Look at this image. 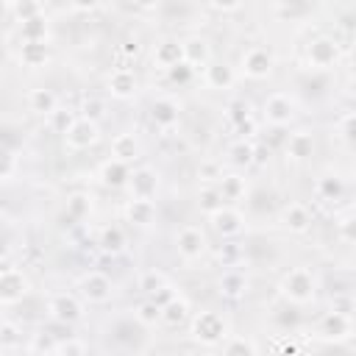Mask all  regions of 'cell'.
I'll return each instance as SVG.
<instances>
[{
  "mask_svg": "<svg viewBox=\"0 0 356 356\" xmlns=\"http://www.w3.org/2000/svg\"><path fill=\"white\" fill-rule=\"evenodd\" d=\"M100 142V125L89 117H78L75 125L64 134V147L72 150V153H81V150H89Z\"/></svg>",
  "mask_w": 356,
  "mask_h": 356,
  "instance_id": "obj_10",
  "label": "cell"
},
{
  "mask_svg": "<svg viewBox=\"0 0 356 356\" xmlns=\"http://www.w3.org/2000/svg\"><path fill=\"white\" fill-rule=\"evenodd\" d=\"M56 356H89V345L81 337H61L56 345Z\"/></svg>",
  "mask_w": 356,
  "mask_h": 356,
  "instance_id": "obj_40",
  "label": "cell"
},
{
  "mask_svg": "<svg viewBox=\"0 0 356 356\" xmlns=\"http://www.w3.org/2000/svg\"><path fill=\"white\" fill-rule=\"evenodd\" d=\"M306 61L312 70H331L339 61V44L331 36H317L306 44Z\"/></svg>",
  "mask_w": 356,
  "mask_h": 356,
  "instance_id": "obj_11",
  "label": "cell"
},
{
  "mask_svg": "<svg viewBox=\"0 0 356 356\" xmlns=\"http://www.w3.org/2000/svg\"><path fill=\"white\" fill-rule=\"evenodd\" d=\"M75 292L83 303H92V306H103L114 298V281L100 273V270H86L83 275H78L75 281Z\"/></svg>",
  "mask_w": 356,
  "mask_h": 356,
  "instance_id": "obj_4",
  "label": "cell"
},
{
  "mask_svg": "<svg viewBox=\"0 0 356 356\" xmlns=\"http://www.w3.org/2000/svg\"><path fill=\"white\" fill-rule=\"evenodd\" d=\"M348 95H350V97H356V75L348 81Z\"/></svg>",
  "mask_w": 356,
  "mask_h": 356,
  "instance_id": "obj_46",
  "label": "cell"
},
{
  "mask_svg": "<svg viewBox=\"0 0 356 356\" xmlns=\"http://www.w3.org/2000/svg\"><path fill=\"white\" fill-rule=\"evenodd\" d=\"M214 186L220 189V195H222V200H225L228 206H234L236 200H242V197L248 195V178L239 175V172H228V175H222Z\"/></svg>",
  "mask_w": 356,
  "mask_h": 356,
  "instance_id": "obj_23",
  "label": "cell"
},
{
  "mask_svg": "<svg viewBox=\"0 0 356 356\" xmlns=\"http://www.w3.org/2000/svg\"><path fill=\"white\" fill-rule=\"evenodd\" d=\"M47 61V42H19V64L22 67H44Z\"/></svg>",
  "mask_w": 356,
  "mask_h": 356,
  "instance_id": "obj_29",
  "label": "cell"
},
{
  "mask_svg": "<svg viewBox=\"0 0 356 356\" xmlns=\"http://www.w3.org/2000/svg\"><path fill=\"white\" fill-rule=\"evenodd\" d=\"M295 114H298V106H295L292 95H286V92H273L261 103V117L273 128H286L295 120Z\"/></svg>",
  "mask_w": 356,
  "mask_h": 356,
  "instance_id": "obj_8",
  "label": "cell"
},
{
  "mask_svg": "<svg viewBox=\"0 0 356 356\" xmlns=\"http://www.w3.org/2000/svg\"><path fill=\"white\" fill-rule=\"evenodd\" d=\"M25 100H28V108L39 117H50L58 108V97L53 89H31Z\"/></svg>",
  "mask_w": 356,
  "mask_h": 356,
  "instance_id": "obj_26",
  "label": "cell"
},
{
  "mask_svg": "<svg viewBox=\"0 0 356 356\" xmlns=\"http://www.w3.org/2000/svg\"><path fill=\"white\" fill-rule=\"evenodd\" d=\"M108 159H117V161H122V164H131V161H136L139 159V139H136V134H117L114 139H111V147H108Z\"/></svg>",
  "mask_w": 356,
  "mask_h": 356,
  "instance_id": "obj_22",
  "label": "cell"
},
{
  "mask_svg": "<svg viewBox=\"0 0 356 356\" xmlns=\"http://www.w3.org/2000/svg\"><path fill=\"white\" fill-rule=\"evenodd\" d=\"M278 292L292 306H306L317 298V275L312 273V267H303V264L289 267L278 281Z\"/></svg>",
  "mask_w": 356,
  "mask_h": 356,
  "instance_id": "obj_1",
  "label": "cell"
},
{
  "mask_svg": "<svg viewBox=\"0 0 356 356\" xmlns=\"http://www.w3.org/2000/svg\"><path fill=\"white\" fill-rule=\"evenodd\" d=\"M197 206H200V211L206 214V217H211L214 211H220L222 206H228L225 200H222V195H220V189L217 186H203L200 189V195H197Z\"/></svg>",
  "mask_w": 356,
  "mask_h": 356,
  "instance_id": "obj_38",
  "label": "cell"
},
{
  "mask_svg": "<svg viewBox=\"0 0 356 356\" xmlns=\"http://www.w3.org/2000/svg\"><path fill=\"white\" fill-rule=\"evenodd\" d=\"M220 356H259V348L250 337H242V334H231L222 348H220Z\"/></svg>",
  "mask_w": 356,
  "mask_h": 356,
  "instance_id": "obj_31",
  "label": "cell"
},
{
  "mask_svg": "<svg viewBox=\"0 0 356 356\" xmlns=\"http://www.w3.org/2000/svg\"><path fill=\"white\" fill-rule=\"evenodd\" d=\"M0 342H3V350H11L14 345H22V325H17L14 320H3L0 325Z\"/></svg>",
  "mask_w": 356,
  "mask_h": 356,
  "instance_id": "obj_41",
  "label": "cell"
},
{
  "mask_svg": "<svg viewBox=\"0 0 356 356\" xmlns=\"http://www.w3.org/2000/svg\"><path fill=\"white\" fill-rule=\"evenodd\" d=\"M228 161L234 167H250L256 161V147L245 139H236V142L228 145Z\"/></svg>",
  "mask_w": 356,
  "mask_h": 356,
  "instance_id": "obj_32",
  "label": "cell"
},
{
  "mask_svg": "<svg viewBox=\"0 0 356 356\" xmlns=\"http://www.w3.org/2000/svg\"><path fill=\"white\" fill-rule=\"evenodd\" d=\"M97 245H100L103 253L117 256V253L125 250L128 236H125V231H122L120 225H103V228H100V236H97Z\"/></svg>",
  "mask_w": 356,
  "mask_h": 356,
  "instance_id": "obj_28",
  "label": "cell"
},
{
  "mask_svg": "<svg viewBox=\"0 0 356 356\" xmlns=\"http://www.w3.org/2000/svg\"><path fill=\"white\" fill-rule=\"evenodd\" d=\"M175 248H178V256L184 261H197L200 256H206L209 250V236L200 225H181L178 234H175Z\"/></svg>",
  "mask_w": 356,
  "mask_h": 356,
  "instance_id": "obj_9",
  "label": "cell"
},
{
  "mask_svg": "<svg viewBox=\"0 0 356 356\" xmlns=\"http://www.w3.org/2000/svg\"><path fill=\"white\" fill-rule=\"evenodd\" d=\"M106 86H108V95H111V97L128 100V97H134V92H136V75H134V70H128V67H117V70H111Z\"/></svg>",
  "mask_w": 356,
  "mask_h": 356,
  "instance_id": "obj_19",
  "label": "cell"
},
{
  "mask_svg": "<svg viewBox=\"0 0 356 356\" xmlns=\"http://www.w3.org/2000/svg\"><path fill=\"white\" fill-rule=\"evenodd\" d=\"M239 70H242L245 78H250V81H261V78L273 75V70H275V56H273L270 47H264V44H253V47H248V50L242 53V58H239Z\"/></svg>",
  "mask_w": 356,
  "mask_h": 356,
  "instance_id": "obj_7",
  "label": "cell"
},
{
  "mask_svg": "<svg viewBox=\"0 0 356 356\" xmlns=\"http://www.w3.org/2000/svg\"><path fill=\"white\" fill-rule=\"evenodd\" d=\"M153 64L161 72H170V70L181 67V64H186L184 61V44H181V39H161L153 47Z\"/></svg>",
  "mask_w": 356,
  "mask_h": 356,
  "instance_id": "obj_14",
  "label": "cell"
},
{
  "mask_svg": "<svg viewBox=\"0 0 356 356\" xmlns=\"http://www.w3.org/2000/svg\"><path fill=\"white\" fill-rule=\"evenodd\" d=\"M181 44H184V61H186L192 70H206V67L214 61V58H211V44H209L203 36L192 33V36L181 39Z\"/></svg>",
  "mask_w": 356,
  "mask_h": 356,
  "instance_id": "obj_16",
  "label": "cell"
},
{
  "mask_svg": "<svg viewBox=\"0 0 356 356\" xmlns=\"http://www.w3.org/2000/svg\"><path fill=\"white\" fill-rule=\"evenodd\" d=\"M353 334H356L353 314H345V312H337V309L323 312L320 320H317L314 328H312V337H314L317 342H325V345H342V342H348Z\"/></svg>",
  "mask_w": 356,
  "mask_h": 356,
  "instance_id": "obj_2",
  "label": "cell"
},
{
  "mask_svg": "<svg viewBox=\"0 0 356 356\" xmlns=\"http://www.w3.org/2000/svg\"><path fill=\"white\" fill-rule=\"evenodd\" d=\"M209 222H211V228H214L222 239H236V236H242L245 228H248L245 214H242L236 206H222L220 211H214V214L209 217Z\"/></svg>",
  "mask_w": 356,
  "mask_h": 356,
  "instance_id": "obj_12",
  "label": "cell"
},
{
  "mask_svg": "<svg viewBox=\"0 0 356 356\" xmlns=\"http://www.w3.org/2000/svg\"><path fill=\"white\" fill-rule=\"evenodd\" d=\"M56 345H58V339H56L53 334L36 331V334H31V339H28V353H31V356H56Z\"/></svg>",
  "mask_w": 356,
  "mask_h": 356,
  "instance_id": "obj_35",
  "label": "cell"
},
{
  "mask_svg": "<svg viewBox=\"0 0 356 356\" xmlns=\"http://www.w3.org/2000/svg\"><path fill=\"white\" fill-rule=\"evenodd\" d=\"M337 234H339V239H342V242L356 245V214L342 217V220L337 222Z\"/></svg>",
  "mask_w": 356,
  "mask_h": 356,
  "instance_id": "obj_42",
  "label": "cell"
},
{
  "mask_svg": "<svg viewBox=\"0 0 356 356\" xmlns=\"http://www.w3.org/2000/svg\"><path fill=\"white\" fill-rule=\"evenodd\" d=\"M167 286H172L170 284V278L164 275V273H159V270H145L142 273V278H139V289L147 295V298H156L161 289H167Z\"/></svg>",
  "mask_w": 356,
  "mask_h": 356,
  "instance_id": "obj_36",
  "label": "cell"
},
{
  "mask_svg": "<svg viewBox=\"0 0 356 356\" xmlns=\"http://www.w3.org/2000/svg\"><path fill=\"white\" fill-rule=\"evenodd\" d=\"M314 192H317L320 200H339L342 192H345V184H342L339 175H323V178H317Z\"/></svg>",
  "mask_w": 356,
  "mask_h": 356,
  "instance_id": "obj_33",
  "label": "cell"
},
{
  "mask_svg": "<svg viewBox=\"0 0 356 356\" xmlns=\"http://www.w3.org/2000/svg\"><path fill=\"white\" fill-rule=\"evenodd\" d=\"M203 81H206L209 89H214V92H225V89L234 86L236 72H234V67L225 64V61H211V64L203 70Z\"/></svg>",
  "mask_w": 356,
  "mask_h": 356,
  "instance_id": "obj_20",
  "label": "cell"
},
{
  "mask_svg": "<svg viewBox=\"0 0 356 356\" xmlns=\"http://www.w3.org/2000/svg\"><path fill=\"white\" fill-rule=\"evenodd\" d=\"M31 278L25 275L22 267H14V264H3L0 270V303L8 309V306H17L22 303L28 295H31Z\"/></svg>",
  "mask_w": 356,
  "mask_h": 356,
  "instance_id": "obj_6",
  "label": "cell"
},
{
  "mask_svg": "<svg viewBox=\"0 0 356 356\" xmlns=\"http://www.w3.org/2000/svg\"><path fill=\"white\" fill-rule=\"evenodd\" d=\"M19 42H47V19H44V14L19 25Z\"/></svg>",
  "mask_w": 356,
  "mask_h": 356,
  "instance_id": "obj_37",
  "label": "cell"
},
{
  "mask_svg": "<svg viewBox=\"0 0 356 356\" xmlns=\"http://www.w3.org/2000/svg\"><path fill=\"white\" fill-rule=\"evenodd\" d=\"M17 164H19L17 150H6V153H3V181H6V184L14 181V175H17Z\"/></svg>",
  "mask_w": 356,
  "mask_h": 356,
  "instance_id": "obj_44",
  "label": "cell"
},
{
  "mask_svg": "<svg viewBox=\"0 0 356 356\" xmlns=\"http://www.w3.org/2000/svg\"><path fill=\"white\" fill-rule=\"evenodd\" d=\"M75 120H78V117H75V111H72V108L58 106V108H56V111L47 117V125H50L56 134H61V136H64V134H67V131L75 125Z\"/></svg>",
  "mask_w": 356,
  "mask_h": 356,
  "instance_id": "obj_39",
  "label": "cell"
},
{
  "mask_svg": "<svg viewBox=\"0 0 356 356\" xmlns=\"http://www.w3.org/2000/svg\"><path fill=\"white\" fill-rule=\"evenodd\" d=\"M189 337L206 348H214V345H222L231 334H228V320L220 314V312H197L192 320H189Z\"/></svg>",
  "mask_w": 356,
  "mask_h": 356,
  "instance_id": "obj_3",
  "label": "cell"
},
{
  "mask_svg": "<svg viewBox=\"0 0 356 356\" xmlns=\"http://www.w3.org/2000/svg\"><path fill=\"white\" fill-rule=\"evenodd\" d=\"M44 309H47V317L61 325H75L83 320V300L78 298V292H53L47 295Z\"/></svg>",
  "mask_w": 356,
  "mask_h": 356,
  "instance_id": "obj_5",
  "label": "cell"
},
{
  "mask_svg": "<svg viewBox=\"0 0 356 356\" xmlns=\"http://www.w3.org/2000/svg\"><path fill=\"white\" fill-rule=\"evenodd\" d=\"M134 320H136L142 328H150V325L161 323V306L147 298V300H142V303L134 306Z\"/></svg>",
  "mask_w": 356,
  "mask_h": 356,
  "instance_id": "obj_34",
  "label": "cell"
},
{
  "mask_svg": "<svg viewBox=\"0 0 356 356\" xmlns=\"http://www.w3.org/2000/svg\"><path fill=\"white\" fill-rule=\"evenodd\" d=\"M339 134H342L350 145H356V111L342 114V120H339Z\"/></svg>",
  "mask_w": 356,
  "mask_h": 356,
  "instance_id": "obj_45",
  "label": "cell"
},
{
  "mask_svg": "<svg viewBox=\"0 0 356 356\" xmlns=\"http://www.w3.org/2000/svg\"><path fill=\"white\" fill-rule=\"evenodd\" d=\"M281 225L289 231V234H303V231H309V225H312V211H309V206L306 203H300V200H289L284 209H281Z\"/></svg>",
  "mask_w": 356,
  "mask_h": 356,
  "instance_id": "obj_17",
  "label": "cell"
},
{
  "mask_svg": "<svg viewBox=\"0 0 356 356\" xmlns=\"http://www.w3.org/2000/svg\"><path fill=\"white\" fill-rule=\"evenodd\" d=\"M217 286H220V295H225V298H239V295L248 292V275H245V270H239V267H228V270L220 275Z\"/></svg>",
  "mask_w": 356,
  "mask_h": 356,
  "instance_id": "obj_25",
  "label": "cell"
},
{
  "mask_svg": "<svg viewBox=\"0 0 356 356\" xmlns=\"http://www.w3.org/2000/svg\"><path fill=\"white\" fill-rule=\"evenodd\" d=\"M312 153H314V136H312L306 128L289 134V139H286V159H292V161H306Z\"/></svg>",
  "mask_w": 356,
  "mask_h": 356,
  "instance_id": "obj_24",
  "label": "cell"
},
{
  "mask_svg": "<svg viewBox=\"0 0 356 356\" xmlns=\"http://www.w3.org/2000/svg\"><path fill=\"white\" fill-rule=\"evenodd\" d=\"M159 217V209L153 200H128L125 206V222L136 225V228H150Z\"/></svg>",
  "mask_w": 356,
  "mask_h": 356,
  "instance_id": "obj_21",
  "label": "cell"
},
{
  "mask_svg": "<svg viewBox=\"0 0 356 356\" xmlns=\"http://www.w3.org/2000/svg\"><path fill=\"white\" fill-rule=\"evenodd\" d=\"M103 108H106V103L100 100V97H86L83 103H81V117H89V120H100L103 117Z\"/></svg>",
  "mask_w": 356,
  "mask_h": 356,
  "instance_id": "obj_43",
  "label": "cell"
},
{
  "mask_svg": "<svg viewBox=\"0 0 356 356\" xmlns=\"http://www.w3.org/2000/svg\"><path fill=\"white\" fill-rule=\"evenodd\" d=\"M64 214L72 220V222H83L89 214H92V197L86 192H72L64 203Z\"/></svg>",
  "mask_w": 356,
  "mask_h": 356,
  "instance_id": "obj_30",
  "label": "cell"
},
{
  "mask_svg": "<svg viewBox=\"0 0 356 356\" xmlns=\"http://www.w3.org/2000/svg\"><path fill=\"white\" fill-rule=\"evenodd\" d=\"M125 189H128L131 200H153L156 189H159V172L153 167H136V170H131Z\"/></svg>",
  "mask_w": 356,
  "mask_h": 356,
  "instance_id": "obj_13",
  "label": "cell"
},
{
  "mask_svg": "<svg viewBox=\"0 0 356 356\" xmlns=\"http://www.w3.org/2000/svg\"><path fill=\"white\" fill-rule=\"evenodd\" d=\"M186 320H192V317H189V300H186V298L175 295L170 303L161 306V323H164V325L178 328V325H184Z\"/></svg>",
  "mask_w": 356,
  "mask_h": 356,
  "instance_id": "obj_27",
  "label": "cell"
},
{
  "mask_svg": "<svg viewBox=\"0 0 356 356\" xmlns=\"http://www.w3.org/2000/svg\"><path fill=\"white\" fill-rule=\"evenodd\" d=\"M150 120H153V125L161 128V131L175 128L178 120H181V106H178V100H172V97H167V95L156 97V100L150 103Z\"/></svg>",
  "mask_w": 356,
  "mask_h": 356,
  "instance_id": "obj_15",
  "label": "cell"
},
{
  "mask_svg": "<svg viewBox=\"0 0 356 356\" xmlns=\"http://www.w3.org/2000/svg\"><path fill=\"white\" fill-rule=\"evenodd\" d=\"M97 178L108 189H125L128 186V178H131V167L122 164V161H117V159H106L97 167Z\"/></svg>",
  "mask_w": 356,
  "mask_h": 356,
  "instance_id": "obj_18",
  "label": "cell"
}]
</instances>
